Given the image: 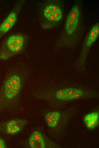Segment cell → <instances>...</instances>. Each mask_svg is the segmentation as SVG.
<instances>
[{"instance_id": "7c38bea8", "label": "cell", "mask_w": 99, "mask_h": 148, "mask_svg": "<svg viewBox=\"0 0 99 148\" xmlns=\"http://www.w3.org/2000/svg\"><path fill=\"white\" fill-rule=\"evenodd\" d=\"M98 122L95 121H89L85 122L87 127L89 129L94 128L98 124Z\"/></svg>"}, {"instance_id": "277c9868", "label": "cell", "mask_w": 99, "mask_h": 148, "mask_svg": "<svg viewBox=\"0 0 99 148\" xmlns=\"http://www.w3.org/2000/svg\"><path fill=\"white\" fill-rule=\"evenodd\" d=\"M99 34V22L95 24L86 36L83 45L81 52L77 64L78 70L84 69L87 56L91 46L98 38Z\"/></svg>"}, {"instance_id": "52a82bcc", "label": "cell", "mask_w": 99, "mask_h": 148, "mask_svg": "<svg viewBox=\"0 0 99 148\" xmlns=\"http://www.w3.org/2000/svg\"><path fill=\"white\" fill-rule=\"evenodd\" d=\"M84 94V92L81 89L67 88L58 91L55 94V96L60 100H69L82 97Z\"/></svg>"}, {"instance_id": "9c48e42d", "label": "cell", "mask_w": 99, "mask_h": 148, "mask_svg": "<svg viewBox=\"0 0 99 148\" xmlns=\"http://www.w3.org/2000/svg\"><path fill=\"white\" fill-rule=\"evenodd\" d=\"M30 146L32 148H45V143L42 134L37 131H34L28 139Z\"/></svg>"}, {"instance_id": "6da1fadb", "label": "cell", "mask_w": 99, "mask_h": 148, "mask_svg": "<svg viewBox=\"0 0 99 148\" xmlns=\"http://www.w3.org/2000/svg\"><path fill=\"white\" fill-rule=\"evenodd\" d=\"M81 13L79 2H76L67 16L62 35L65 46H70L78 42L81 32Z\"/></svg>"}, {"instance_id": "8992f818", "label": "cell", "mask_w": 99, "mask_h": 148, "mask_svg": "<svg viewBox=\"0 0 99 148\" xmlns=\"http://www.w3.org/2000/svg\"><path fill=\"white\" fill-rule=\"evenodd\" d=\"M23 3L22 1L17 3L12 11L0 25V38L15 24Z\"/></svg>"}, {"instance_id": "7a4b0ae2", "label": "cell", "mask_w": 99, "mask_h": 148, "mask_svg": "<svg viewBox=\"0 0 99 148\" xmlns=\"http://www.w3.org/2000/svg\"><path fill=\"white\" fill-rule=\"evenodd\" d=\"M25 74L18 69H12L7 73L2 87L1 98L10 102L18 97L25 79Z\"/></svg>"}, {"instance_id": "3957f363", "label": "cell", "mask_w": 99, "mask_h": 148, "mask_svg": "<svg viewBox=\"0 0 99 148\" xmlns=\"http://www.w3.org/2000/svg\"><path fill=\"white\" fill-rule=\"evenodd\" d=\"M25 38L21 34H13L6 40L0 50V59H7L21 52L24 48Z\"/></svg>"}, {"instance_id": "4fadbf2b", "label": "cell", "mask_w": 99, "mask_h": 148, "mask_svg": "<svg viewBox=\"0 0 99 148\" xmlns=\"http://www.w3.org/2000/svg\"><path fill=\"white\" fill-rule=\"evenodd\" d=\"M6 146L4 141L0 138V148H5Z\"/></svg>"}, {"instance_id": "5b68a950", "label": "cell", "mask_w": 99, "mask_h": 148, "mask_svg": "<svg viewBox=\"0 0 99 148\" xmlns=\"http://www.w3.org/2000/svg\"><path fill=\"white\" fill-rule=\"evenodd\" d=\"M44 18L50 26L59 24L63 17V7L59 1H55L46 5L43 11Z\"/></svg>"}, {"instance_id": "30bf717a", "label": "cell", "mask_w": 99, "mask_h": 148, "mask_svg": "<svg viewBox=\"0 0 99 148\" xmlns=\"http://www.w3.org/2000/svg\"><path fill=\"white\" fill-rule=\"evenodd\" d=\"M60 117V114L57 112H53L47 113L45 119L48 126L51 128L55 127Z\"/></svg>"}, {"instance_id": "ba28073f", "label": "cell", "mask_w": 99, "mask_h": 148, "mask_svg": "<svg viewBox=\"0 0 99 148\" xmlns=\"http://www.w3.org/2000/svg\"><path fill=\"white\" fill-rule=\"evenodd\" d=\"M26 120L14 119L8 122L6 126L7 132L10 135L16 134L22 130L27 123Z\"/></svg>"}, {"instance_id": "8fae6325", "label": "cell", "mask_w": 99, "mask_h": 148, "mask_svg": "<svg viewBox=\"0 0 99 148\" xmlns=\"http://www.w3.org/2000/svg\"><path fill=\"white\" fill-rule=\"evenodd\" d=\"M98 112H94L86 115L84 118L85 122L89 121H95L98 122Z\"/></svg>"}]
</instances>
